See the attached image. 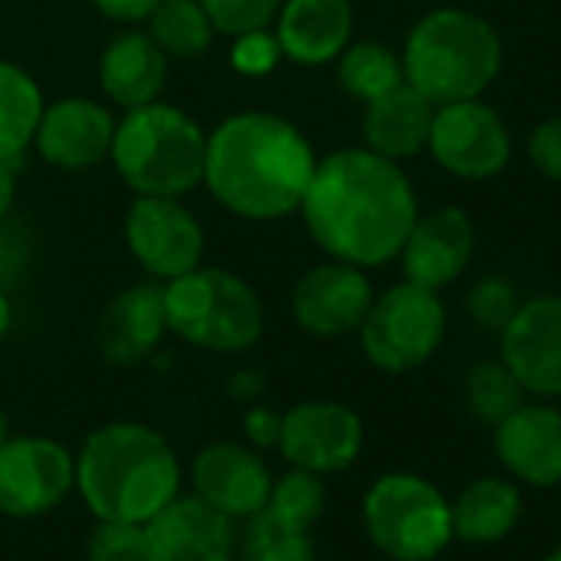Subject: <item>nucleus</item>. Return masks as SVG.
Segmentation results:
<instances>
[{"label": "nucleus", "mask_w": 561, "mask_h": 561, "mask_svg": "<svg viewBox=\"0 0 561 561\" xmlns=\"http://www.w3.org/2000/svg\"><path fill=\"white\" fill-rule=\"evenodd\" d=\"M298 211L331 257L380 267L400 254L420 205L400 162L364 146L321 159Z\"/></svg>", "instance_id": "1"}, {"label": "nucleus", "mask_w": 561, "mask_h": 561, "mask_svg": "<svg viewBox=\"0 0 561 561\" xmlns=\"http://www.w3.org/2000/svg\"><path fill=\"white\" fill-rule=\"evenodd\" d=\"M314 169L318 156L295 123L251 110L208 136L202 182L231 215L274 221L301 208Z\"/></svg>", "instance_id": "2"}, {"label": "nucleus", "mask_w": 561, "mask_h": 561, "mask_svg": "<svg viewBox=\"0 0 561 561\" xmlns=\"http://www.w3.org/2000/svg\"><path fill=\"white\" fill-rule=\"evenodd\" d=\"M77 462V492L100 522L146 525L182 492V466L162 433L142 423L93 430Z\"/></svg>", "instance_id": "3"}, {"label": "nucleus", "mask_w": 561, "mask_h": 561, "mask_svg": "<svg viewBox=\"0 0 561 561\" xmlns=\"http://www.w3.org/2000/svg\"><path fill=\"white\" fill-rule=\"evenodd\" d=\"M403 80L433 106L479 100L502 70V41L479 14L443 8L426 14L407 37Z\"/></svg>", "instance_id": "4"}, {"label": "nucleus", "mask_w": 561, "mask_h": 561, "mask_svg": "<svg viewBox=\"0 0 561 561\" xmlns=\"http://www.w3.org/2000/svg\"><path fill=\"white\" fill-rule=\"evenodd\" d=\"M208 136L202 126L169 103L126 110L116 123L110 159L136 195L182 198L205 179Z\"/></svg>", "instance_id": "5"}, {"label": "nucleus", "mask_w": 561, "mask_h": 561, "mask_svg": "<svg viewBox=\"0 0 561 561\" xmlns=\"http://www.w3.org/2000/svg\"><path fill=\"white\" fill-rule=\"evenodd\" d=\"M165 324L175 337L211 354H241L264 331V308L244 277L225 267H192L162 288Z\"/></svg>", "instance_id": "6"}, {"label": "nucleus", "mask_w": 561, "mask_h": 561, "mask_svg": "<svg viewBox=\"0 0 561 561\" xmlns=\"http://www.w3.org/2000/svg\"><path fill=\"white\" fill-rule=\"evenodd\" d=\"M364 531L393 561H436L453 541L449 499L416 472L380 476L360 505Z\"/></svg>", "instance_id": "7"}, {"label": "nucleus", "mask_w": 561, "mask_h": 561, "mask_svg": "<svg viewBox=\"0 0 561 561\" xmlns=\"http://www.w3.org/2000/svg\"><path fill=\"white\" fill-rule=\"evenodd\" d=\"M364 357L383 374H410L433 360L446 337V308L436 291L413 280L374 298L357 328Z\"/></svg>", "instance_id": "8"}, {"label": "nucleus", "mask_w": 561, "mask_h": 561, "mask_svg": "<svg viewBox=\"0 0 561 561\" xmlns=\"http://www.w3.org/2000/svg\"><path fill=\"white\" fill-rule=\"evenodd\" d=\"M77 489L73 456L47 436H8L0 443V512L41 518Z\"/></svg>", "instance_id": "9"}, {"label": "nucleus", "mask_w": 561, "mask_h": 561, "mask_svg": "<svg viewBox=\"0 0 561 561\" xmlns=\"http://www.w3.org/2000/svg\"><path fill=\"white\" fill-rule=\"evenodd\" d=\"M433 159L456 179L482 182L505 169L512 139L502 116L482 100L436 106L430 146Z\"/></svg>", "instance_id": "10"}, {"label": "nucleus", "mask_w": 561, "mask_h": 561, "mask_svg": "<svg viewBox=\"0 0 561 561\" xmlns=\"http://www.w3.org/2000/svg\"><path fill=\"white\" fill-rule=\"evenodd\" d=\"M126 244L146 274L172 280L202 264L205 231L179 198L136 195L126 211Z\"/></svg>", "instance_id": "11"}, {"label": "nucleus", "mask_w": 561, "mask_h": 561, "mask_svg": "<svg viewBox=\"0 0 561 561\" xmlns=\"http://www.w3.org/2000/svg\"><path fill=\"white\" fill-rule=\"evenodd\" d=\"M277 449L291 466L331 476L357 462L364 449L360 416L334 400H308L280 413Z\"/></svg>", "instance_id": "12"}, {"label": "nucleus", "mask_w": 561, "mask_h": 561, "mask_svg": "<svg viewBox=\"0 0 561 561\" xmlns=\"http://www.w3.org/2000/svg\"><path fill=\"white\" fill-rule=\"evenodd\" d=\"M374 305V285L364 267L347 261H328L308 267L291 295V314L301 331L314 337L354 334Z\"/></svg>", "instance_id": "13"}, {"label": "nucleus", "mask_w": 561, "mask_h": 561, "mask_svg": "<svg viewBox=\"0 0 561 561\" xmlns=\"http://www.w3.org/2000/svg\"><path fill=\"white\" fill-rule=\"evenodd\" d=\"M146 561H231L238 551L234 518L198 495H175L146 525Z\"/></svg>", "instance_id": "14"}, {"label": "nucleus", "mask_w": 561, "mask_h": 561, "mask_svg": "<svg viewBox=\"0 0 561 561\" xmlns=\"http://www.w3.org/2000/svg\"><path fill=\"white\" fill-rule=\"evenodd\" d=\"M502 364L522 390L561 397V295L522 301L502 331Z\"/></svg>", "instance_id": "15"}, {"label": "nucleus", "mask_w": 561, "mask_h": 561, "mask_svg": "<svg viewBox=\"0 0 561 561\" xmlns=\"http://www.w3.org/2000/svg\"><path fill=\"white\" fill-rule=\"evenodd\" d=\"M271 469L257 449L241 443H211L192 462V489L202 502L228 518H248L267 505Z\"/></svg>", "instance_id": "16"}, {"label": "nucleus", "mask_w": 561, "mask_h": 561, "mask_svg": "<svg viewBox=\"0 0 561 561\" xmlns=\"http://www.w3.org/2000/svg\"><path fill=\"white\" fill-rule=\"evenodd\" d=\"M116 133L113 113L87 96H64L44 106L34 146L54 165L67 172H83L110 156Z\"/></svg>", "instance_id": "17"}, {"label": "nucleus", "mask_w": 561, "mask_h": 561, "mask_svg": "<svg viewBox=\"0 0 561 561\" xmlns=\"http://www.w3.org/2000/svg\"><path fill=\"white\" fill-rule=\"evenodd\" d=\"M476 248V228L462 208H433L426 215H416L403 248V274L407 280L430 291H439L466 271Z\"/></svg>", "instance_id": "18"}, {"label": "nucleus", "mask_w": 561, "mask_h": 561, "mask_svg": "<svg viewBox=\"0 0 561 561\" xmlns=\"http://www.w3.org/2000/svg\"><path fill=\"white\" fill-rule=\"evenodd\" d=\"M495 430V456L525 485H561V410L522 403Z\"/></svg>", "instance_id": "19"}, {"label": "nucleus", "mask_w": 561, "mask_h": 561, "mask_svg": "<svg viewBox=\"0 0 561 561\" xmlns=\"http://www.w3.org/2000/svg\"><path fill=\"white\" fill-rule=\"evenodd\" d=\"M274 21L280 54L301 67L334 64L354 34L351 0H280Z\"/></svg>", "instance_id": "20"}, {"label": "nucleus", "mask_w": 561, "mask_h": 561, "mask_svg": "<svg viewBox=\"0 0 561 561\" xmlns=\"http://www.w3.org/2000/svg\"><path fill=\"white\" fill-rule=\"evenodd\" d=\"M165 331L169 324H165L162 288L129 285L103 308L96 324V347L103 360L116 367H133L159 347Z\"/></svg>", "instance_id": "21"}, {"label": "nucleus", "mask_w": 561, "mask_h": 561, "mask_svg": "<svg viewBox=\"0 0 561 561\" xmlns=\"http://www.w3.org/2000/svg\"><path fill=\"white\" fill-rule=\"evenodd\" d=\"M169 77V57L156 47L146 31L116 34L100 57V87L110 103L136 110L156 103Z\"/></svg>", "instance_id": "22"}, {"label": "nucleus", "mask_w": 561, "mask_h": 561, "mask_svg": "<svg viewBox=\"0 0 561 561\" xmlns=\"http://www.w3.org/2000/svg\"><path fill=\"white\" fill-rule=\"evenodd\" d=\"M433 116H436V106L403 80L400 87H393L383 96L367 103L364 142L370 152H377L390 162L413 159L430 146Z\"/></svg>", "instance_id": "23"}, {"label": "nucleus", "mask_w": 561, "mask_h": 561, "mask_svg": "<svg viewBox=\"0 0 561 561\" xmlns=\"http://www.w3.org/2000/svg\"><path fill=\"white\" fill-rule=\"evenodd\" d=\"M453 538L469 545H495L508 538L522 518V492L508 479L482 476L472 479L453 502Z\"/></svg>", "instance_id": "24"}, {"label": "nucleus", "mask_w": 561, "mask_h": 561, "mask_svg": "<svg viewBox=\"0 0 561 561\" xmlns=\"http://www.w3.org/2000/svg\"><path fill=\"white\" fill-rule=\"evenodd\" d=\"M44 106L37 80L24 67L0 60V162L14 165L24 156L34 142Z\"/></svg>", "instance_id": "25"}, {"label": "nucleus", "mask_w": 561, "mask_h": 561, "mask_svg": "<svg viewBox=\"0 0 561 561\" xmlns=\"http://www.w3.org/2000/svg\"><path fill=\"white\" fill-rule=\"evenodd\" d=\"M146 24V34L169 60H195L211 47L215 37V27L198 0H159Z\"/></svg>", "instance_id": "26"}, {"label": "nucleus", "mask_w": 561, "mask_h": 561, "mask_svg": "<svg viewBox=\"0 0 561 561\" xmlns=\"http://www.w3.org/2000/svg\"><path fill=\"white\" fill-rule=\"evenodd\" d=\"M337 80L344 93H351L360 103H370L403 83V60L390 47L374 41L354 47L347 44L344 54L337 57Z\"/></svg>", "instance_id": "27"}, {"label": "nucleus", "mask_w": 561, "mask_h": 561, "mask_svg": "<svg viewBox=\"0 0 561 561\" xmlns=\"http://www.w3.org/2000/svg\"><path fill=\"white\" fill-rule=\"evenodd\" d=\"M238 541L241 561H318L311 531L285 525L267 508L244 518Z\"/></svg>", "instance_id": "28"}, {"label": "nucleus", "mask_w": 561, "mask_h": 561, "mask_svg": "<svg viewBox=\"0 0 561 561\" xmlns=\"http://www.w3.org/2000/svg\"><path fill=\"white\" fill-rule=\"evenodd\" d=\"M324 505H328L324 476L291 466L285 476L271 482V495L264 508L291 528L311 531L314 522L324 515Z\"/></svg>", "instance_id": "29"}, {"label": "nucleus", "mask_w": 561, "mask_h": 561, "mask_svg": "<svg viewBox=\"0 0 561 561\" xmlns=\"http://www.w3.org/2000/svg\"><path fill=\"white\" fill-rule=\"evenodd\" d=\"M522 393V383L502 360L476 364L466 377V403L485 426H499L508 413H515L525 403Z\"/></svg>", "instance_id": "30"}, {"label": "nucleus", "mask_w": 561, "mask_h": 561, "mask_svg": "<svg viewBox=\"0 0 561 561\" xmlns=\"http://www.w3.org/2000/svg\"><path fill=\"white\" fill-rule=\"evenodd\" d=\"M466 311H469L476 328L502 334L505 324L512 321V314L518 311V295H515V288L508 285L505 277L489 274V277H479L476 285L469 288Z\"/></svg>", "instance_id": "31"}, {"label": "nucleus", "mask_w": 561, "mask_h": 561, "mask_svg": "<svg viewBox=\"0 0 561 561\" xmlns=\"http://www.w3.org/2000/svg\"><path fill=\"white\" fill-rule=\"evenodd\" d=\"M211 27L225 37L267 31L280 11V0H198Z\"/></svg>", "instance_id": "32"}, {"label": "nucleus", "mask_w": 561, "mask_h": 561, "mask_svg": "<svg viewBox=\"0 0 561 561\" xmlns=\"http://www.w3.org/2000/svg\"><path fill=\"white\" fill-rule=\"evenodd\" d=\"M87 561H146L142 525L96 518V528L87 541Z\"/></svg>", "instance_id": "33"}, {"label": "nucleus", "mask_w": 561, "mask_h": 561, "mask_svg": "<svg viewBox=\"0 0 561 561\" xmlns=\"http://www.w3.org/2000/svg\"><path fill=\"white\" fill-rule=\"evenodd\" d=\"M234 47H231V67L244 77H264L271 73L277 64H280V44L274 34L267 31H251V34H241V37H231Z\"/></svg>", "instance_id": "34"}, {"label": "nucleus", "mask_w": 561, "mask_h": 561, "mask_svg": "<svg viewBox=\"0 0 561 561\" xmlns=\"http://www.w3.org/2000/svg\"><path fill=\"white\" fill-rule=\"evenodd\" d=\"M528 159L545 179L561 182V116H551V119H545V123H538L531 129Z\"/></svg>", "instance_id": "35"}, {"label": "nucleus", "mask_w": 561, "mask_h": 561, "mask_svg": "<svg viewBox=\"0 0 561 561\" xmlns=\"http://www.w3.org/2000/svg\"><path fill=\"white\" fill-rule=\"evenodd\" d=\"M244 436L251 439L254 449H271L277 446L280 436V413L271 407H251L244 413Z\"/></svg>", "instance_id": "36"}, {"label": "nucleus", "mask_w": 561, "mask_h": 561, "mask_svg": "<svg viewBox=\"0 0 561 561\" xmlns=\"http://www.w3.org/2000/svg\"><path fill=\"white\" fill-rule=\"evenodd\" d=\"M159 0H93V8L116 24H139L152 14Z\"/></svg>", "instance_id": "37"}, {"label": "nucleus", "mask_w": 561, "mask_h": 561, "mask_svg": "<svg viewBox=\"0 0 561 561\" xmlns=\"http://www.w3.org/2000/svg\"><path fill=\"white\" fill-rule=\"evenodd\" d=\"M261 387H264V383H261L257 370H244V374H234V377L228 380V393H231V397H241V400L257 397Z\"/></svg>", "instance_id": "38"}, {"label": "nucleus", "mask_w": 561, "mask_h": 561, "mask_svg": "<svg viewBox=\"0 0 561 561\" xmlns=\"http://www.w3.org/2000/svg\"><path fill=\"white\" fill-rule=\"evenodd\" d=\"M11 205H14V169L11 162H0V221L8 218Z\"/></svg>", "instance_id": "39"}, {"label": "nucleus", "mask_w": 561, "mask_h": 561, "mask_svg": "<svg viewBox=\"0 0 561 561\" xmlns=\"http://www.w3.org/2000/svg\"><path fill=\"white\" fill-rule=\"evenodd\" d=\"M11 321H14V308H11V298L0 291V341L8 337V331H11Z\"/></svg>", "instance_id": "40"}, {"label": "nucleus", "mask_w": 561, "mask_h": 561, "mask_svg": "<svg viewBox=\"0 0 561 561\" xmlns=\"http://www.w3.org/2000/svg\"><path fill=\"white\" fill-rule=\"evenodd\" d=\"M11 436V420H8V413L0 410V443H4Z\"/></svg>", "instance_id": "41"}, {"label": "nucleus", "mask_w": 561, "mask_h": 561, "mask_svg": "<svg viewBox=\"0 0 561 561\" xmlns=\"http://www.w3.org/2000/svg\"><path fill=\"white\" fill-rule=\"evenodd\" d=\"M545 561H561V545L554 548V551H548V558Z\"/></svg>", "instance_id": "42"}, {"label": "nucleus", "mask_w": 561, "mask_h": 561, "mask_svg": "<svg viewBox=\"0 0 561 561\" xmlns=\"http://www.w3.org/2000/svg\"><path fill=\"white\" fill-rule=\"evenodd\" d=\"M558 512H561V502H558Z\"/></svg>", "instance_id": "43"}]
</instances>
